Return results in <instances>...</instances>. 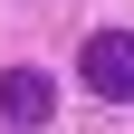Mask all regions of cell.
<instances>
[{"label":"cell","mask_w":134,"mask_h":134,"mask_svg":"<svg viewBox=\"0 0 134 134\" xmlns=\"http://www.w3.org/2000/svg\"><path fill=\"white\" fill-rule=\"evenodd\" d=\"M77 77H86V96H105V105H134V29H96V38L77 48Z\"/></svg>","instance_id":"6da1fadb"},{"label":"cell","mask_w":134,"mask_h":134,"mask_svg":"<svg viewBox=\"0 0 134 134\" xmlns=\"http://www.w3.org/2000/svg\"><path fill=\"white\" fill-rule=\"evenodd\" d=\"M48 105H58V86H48L38 67H0V125H48Z\"/></svg>","instance_id":"7a4b0ae2"}]
</instances>
